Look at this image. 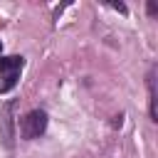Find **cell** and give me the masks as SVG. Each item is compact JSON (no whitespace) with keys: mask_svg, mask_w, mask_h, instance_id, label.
<instances>
[{"mask_svg":"<svg viewBox=\"0 0 158 158\" xmlns=\"http://www.w3.org/2000/svg\"><path fill=\"white\" fill-rule=\"evenodd\" d=\"M0 52H2V42H0Z\"/></svg>","mask_w":158,"mask_h":158,"instance_id":"obj_8","label":"cell"},{"mask_svg":"<svg viewBox=\"0 0 158 158\" xmlns=\"http://www.w3.org/2000/svg\"><path fill=\"white\" fill-rule=\"evenodd\" d=\"M121 123H123V116H116V121H114V128H121Z\"/></svg>","mask_w":158,"mask_h":158,"instance_id":"obj_7","label":"cell"},{"mask_svg":"<svg viewBox=\"0 0 158 158\" xmlns=\"http://www.w3.org/2000/svg\"><path fill=\"white\" fill-rule=\"evenodd\" d=\"M25 67V59L20 54H12V57H0V74H7V72H20Z\"/></svg>","mask_w":158,"mask_h":158,"instance_id":"obj_3","label":"cell"},{"mask_svg":"<svg viewBox=\"0 0 158 158\" xmlns=\"http://www.w3.org/2000/svg\"><path fill=\"white\" fill-rule=\"evenodd\" d=\"M111 7H114V10H118V12H128V7H126L123 2H111Z\"/></svg>","mask_w":158,"mask_h":158,"instance_id":"obj_6","label":"cell"},{"mask_svg":"<svg viewBox=\"0 0 158 158\" xmlns=\"http://www.w3.org/2000/svg\"><path fill=\"white\" fill-rule=\"evenodd\" d=\"M146 10H148V15H151V17H156V15H158V5H156L153 0H148V2H146Z\"/></svg>","mask_w":158,"mask_h":158,"instance_id":"obj_5","label":"cell"},{"mask_svg":"<svg viewBox=\"0 0 158 158\" xmlns=\"http://www.w3.org/2000/svg\"><path fill=\"white\" fill-rule=\"evenodd\" d=\"M17 77H20V72H7V74H2V81H0V94H7V91L17 84Z\"/></svg>","mask_w":158,"mask_h":158,"instance_id":"obj_4","label":"cell"},{"mask_svg":"<svg viewBox=\"0 0 158 158\" xmlns=\"http://www.w3.org/2000/svg\"><path fill=\"white\" fill-rule=\"evenodd\" d=\"M0 138L5 148H12L15 143V101H5L0 109Z\"/></svg>","mask_w":158,"mask_h":158,"instance_id":"obj_2","label":"cell"},{"mask_svg":"<svg viewBox=\"0 0 158 158\" xmlns=\"http://www.w3.org/2000/svg\"><path fill=\"white\" fill-rule=\"evenodd\" d=\"M44 131H47V114L42 109H32L22 116V121H20V136L22 138L32 141V138H40Z\"/></svg>","mask_w":158,"mask_h":158,"instance_id":"obj_1","label":"cell"}]
</instances>
